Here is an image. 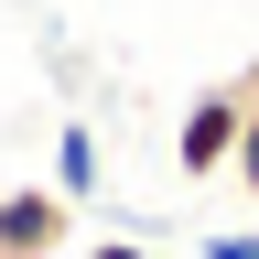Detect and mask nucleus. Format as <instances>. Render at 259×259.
Here are the masks:
<instances>
[{
	"label": "nucleus",
	"instance_id": "nucleus-1",
	"mask_svg": "<svg viewBox=\"0 0 259 259\" xmlns=\"http://www.w3.org/2000/svg\"><path fill=\"white\" fill-rule=\"evenodd\" d=\"M238 130H248V97L238 87H205L184 108V130H173V173H194V184H205V173H238Z\"/></svg>",
	"mask_w": 259,
	"mask_h": 259
},
{
	"label": "nucleus",
	"instance_id": "nucleus-2",
	"mask_svg": "<svg viewBox=\"0 0 259 259\" xmlns=\"http://www.w3.org/2000/svg\"><path fill=\"white\" fill-rule=\"evenodd\" d=\"M65 238H76V205L54 184H11L0 194V259H54Z\"/></svg>",
	"mask_w": 259,
	"mask_h": 259
},
{
	"label": "nucleus",
	"instance_id": "nucleus-3",
	"mask_svg": "<svg viewBox=\"0 0 259 259\" xmlns=\"http://www.w3.org/2000/svg\"><path fill=\"white\" fill-rule=\"evenodd\" d=\"M54 194H65V205H87V194H97V130H87V119L54 130Z\"/></svg>",
	"mask_w": 259,
	"mask_h": 259
},
{
	"label": "nucleus",
	"instance_id": "nucleus-4",
	"mask_svg": "<svg viewBox=\"0 0 259 259\" xmlns=\"http://www.w3.org/2000/svg\"><path fill=\"white\" fill-rule=\"evenodd\" d=\"M238 184L259 194V108H248V130H238Z\"/></svg>",
	"mask_w": 259,
	"mask_h": 259
},
{
	"label": "nucleus",
	"instance_id": "nucleus-5",
	"mask_svg": "<svg viewBox=\"0 0 259 259\" xmlns=\"http://www.w3.org/2000/svg\"><path fill=\"white\" fill-rule=\"evenodd\" d=\"M205 259H259V238H238V227H227V238H205Z\"/></svg>",
	"mask_w": 259,
	"mask_h": 259
},
{
	"label": "nucleus",
	"instance_id": "nucleus-6",
	"mask_svg": "<svg viewBox=\"0 0 259 259\" xmlns=\"http://www.w3.org/2000/svg\"><path fill=\"white\" fill-rule=\"evenodd\" d=\"M87 259H151V248H130V238H97V248H87Z\"/></svg>",
	"mask_w": 259,
	"mask_h": 259
}]
</instances>
